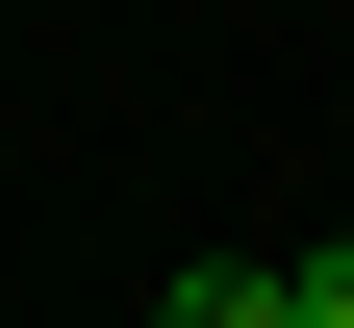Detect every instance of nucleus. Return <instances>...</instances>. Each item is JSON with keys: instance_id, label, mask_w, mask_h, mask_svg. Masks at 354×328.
<instances>
[{"instance_id": "f257e3e1", "label": "nucleus", "mask_w": 354, "mask_h": 328, "mask_svg": "<svg viewBox=\"0 0 354 328\" xmlns=\"http://www.w3.org/2000/svg\"><path fill=\"white\" fill-rule=\"evenodd\" d=\"M279 328H354V253H279Z\"/></svg>"}]
</instances>
